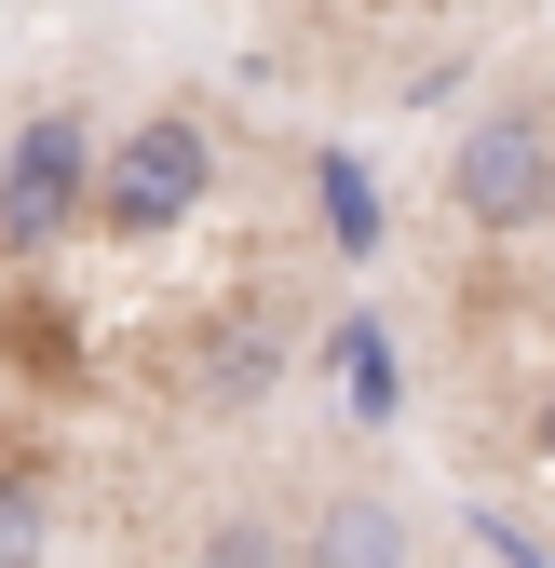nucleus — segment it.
Instances as JSON below:
<instances>
[{"label":"nucleus","instance_id":"f257e3e1","mask_svg":"<svg viewBox=\"0 0 555 568\" xmlns=\"http://www.w3.org/2000/svg\"><path fill=\"white\" fill-rule=\"evenodd\" d=\"M203 190H218V122H203V109H150L122 150H95L82 231H109V244H163V231L203 217Z\"/></svg>","mask_w":555,"mask_h":568},{"label":"nucleus","instance_id":"f03ea898","mask_svg":"<svg viewBox=\"0 0 555 568\" xmlns=\"http://www.w3.org/2000/svg\"><path fill=\"white\" fill-rule=\"evenodd\" d=\"M82 203H95V122L54 95V109L14 122V150H0V257H54L82 231Z\"/></svg>","mask_w":555,"mask_h":568},{"label":"nucleus","instance_id":"7ed1b4c3","mask_svg":"<svg viewBox=\"0 0 555 568\" xmlns=\"http://www.w3.org/2000/svg\"><path fill=\"white\" fill-rule=\"evenodd\" d=\"M447 203L474 231H542L555 217V109H474L447 135Z\"/></svg>","mask_w":555,"mask_h":568},{"label":"nucleus","instance_id":"20e7f679","mask_svg":"<svg viewBox=\"0 0 555 568\" xmlns=\"http://www.w3.org/2000/svg\"><path fill=\"white\" fill-rule=\"evenodd\" d=\"M299 568H421V528H406L393 501H366V487H339V501L299 528Z\"/></svg>","mask_w":555,"mask_h":568},{"label":"nucleus","instance_id":"39448f33","mask_svg":"<svg viewBox=\"0 0 555 568\" xmlns=\"http://www.w3.org/2000/svg\"><path fill=\"white\" fill-rule=\"evenodd\" d=\"M271 379H285V338H271V325H203V352H190V393L203 406H258Z\"/></svg>","mask_w":555,"mask_h":568},{"label":"nucleus","instance_id":"423d86ee","mask_svg":"<svg viewBox=\"0 0 555 568\" xmlns=\"http://www.w3.org/2000/svg\"><path fill=\"white\" fill-rule=\"evenodd\" d=\"M312 203H325V244H339V257H380L393 203H380V176H366L353 150H325V163H312Z\"/></svg>","mask_w":555,"mask_h":568},{"label":"nucleus","instance_id":"0eeeda50","mask_svg":"<svg viewBox=\"0 0 555 568\" xmlns=\"http://www.w3.org/2000/svg\"><path fill=\"white\" fill-rule=\"evenodd\" d=\"M339 393H353V419H366V434L406 406V352H393V325H380V312H353V325H339Z\"/></svg>","mask_w":555,"mask_h":568},{"label":"nucleus","instance_id":"6e6552de","mask_svg":"<svg viewBox=\"0 0 555 568\" xmlns=\"http://www.w3.org/2000/svg\"><path fill=\"white\" fill-rule=\"evenodd\" d=\"M54 541V501H41V474H0V568H41Z\"/></svg>","mask_w":555,"mask_h":568},{"label":"nucleus","instance_id":"1a4fd4ad","mask_svg":"<svg viewBox=\"0 0 555 568\" xmlns=\"http://www.w3.org/2000/svg\"><path fill=\"white\" fill-rule=\"evenodd\" d=\"M203 568H299V541L271 515H218V528H203Z\"/></svg>","mask_w":555,"mask_h":568},{"label":"nucleus","instance_id":"9d476101","mask_svg":"<svg viewBox=\"0 0 555 568\" xmlns=\"http://www.w3.org/2000/svg\"><path fill=\"white\" fill-rule=\"evenodd\" d=\"M528 447H542V474H555V393H542V419H528Z\"/></svg>","mask_w":555,"mask_h":568}]
</instances>
